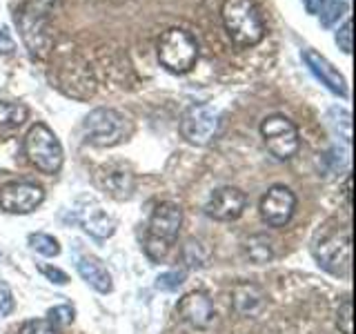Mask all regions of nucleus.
Masks as SVG:
<instances>
[{"label":"nucleus","mask_w":356,"mask_h":334,"mask_svg":"<svg viewBox=\"0 0 356 334\" xmlns=\"http://www.w3.org/2000/svg\"><path fill=\"white\" fill-rule=\"evenodd\" d=\"M220 20L238 49H250L265 38V22L252 0H225L220 7Z\"/></svg>","instance_id":"f257e3e1"},{"label":"nucleus","mask_w":356,"mask_h":334,"mask_svg":"<svg viewBox=\"0 0 356 334\" xmlns=\"http://www.w3.org/2000/svg\"><path fill=\"white\" fill-rule=\"evenodd\" d=\"M183 225V209L181 205L165 200L154 207L147 225V237H145V254L152 261H163L167 252L172 250L174 241Z\"/></svg>","instance_id":"f03ea898"},{"label":"nucleus","mask_w":356,"mask_h":334,"mask_svg":"<svg viewBox=\"0 0 356 334\" xmlns=\"http://www.w3.org/2000/svg\"><path fill=\"white\" fill-rule=\"evenodd\" d=\"M156 54L167 72L187 74L194 70L198 61V42L189 31L172 27L161 33L159 42H156Z\"/></svg>","instance_id":"7ed1b4c3"},{"label":"nucleus","mask_w":356,"mask_h":334,"mask_svg":"<svg viewBox=\"0 0 356 334\" xmlns=\"http://www.w3.org/2000/svg\"><path fill=\"white\" fill-rule=\"evenodd\" d=\"M25 154L29 163L42 174H58L63 167V145L58 136L44 125L36 122L25 136Z\"/></svg>","instance_id":"20e7f679"},{"label":"nucleus","mask_w":356,"mask_h":334,"mask_svg":"<svg viewBox=\"0 0 356 334\" xmlns=\"http://www.w3.org/2000/svg\"><path fill=\"white\" fill-rule=\"evenodd\" d=\"M83 129H85L87 141L96 145V148H114V145L127 138L129 122L116 109L98 107L85 116Z\"/></svg>","instance_id":"39448f33"},{"label":"nucleus","mask_w":356,"mask_h":334,"mask_svg":"<svg viewBox=\"0 0 356 334\" xmlns=\"http://www.w3.org/2000/svg\"><path fill=\"white\" fill-rule=\"evenodd\" d=\"M261 136L265 141V148L270 150V154L278 161L294 159L298 148H300L296 125L283 114H272V116L263 118Z\"/></svg>","instance_id":"423d86ee"},{"label":"nucleus","mask_w":356,"mask_h":334,"mask_svg":"<svg viewBox=\"0 0 356 334\" xmlns=\"http://www.w3.org/2000/svg\"><path fill=\"white\" fill-rule=\"evenodd\" d=\"M220 127V111L207 103H196L181 116V134L187 143L203 148L216 138Z\"/></svg>","instance_id":"0eeeda50"},{"label":"nucleus","mask_w":356,"mask_h":334,"mask_svg":"<svg viewBox=\"0 0 356 334\" xmlns=\"http://www.w3.org/2000/svg\"><path fill=\"white\" fill-rule=\"evenodd\" d=\"M350 252H352V237L348 228L325 232L314 243L316 261L334 274H341L343 270L350 267Z\"/></svg>","instance_id":"6e6552de"},{"label":"nucleus","mask_w":356,"mask_h":334,"mask_svg":"<svg viewBox=\"0 0 356 334\" xmlns=\"http://www.w3.org/2000/svg\"><path fill=\"white\" fill-rule=\"evenodd\" d=\"M44 200L42 187L36 183L16 181L0 187V209L7 214H31Z\"/></svg>","instance_id":"1a4fd4ad"},{"label":"nucleus","mask_w":356,"mask_h":334,"mask_svg":"<svg viewBox=\"0 0 356 334\" xmlns=\"http://www.w3.org/2000/svg\"><path fill=\"white\" fill-rule=\"evenodd\" d=\"M261 216L270 228H285L294 216L296 196L287 185H272L261 198Z\"/></svg>","instance_id":"9d476101"},{"label":"nucleus","mask_w":356,"mask_h":334,"mask_svg":"<svg viewBox=\"0 0 356 334\" xmlns=\"http://www.w3.org/2000/svg\"><path fill=\"white\" fill-rule=\"evenodd\" d=\"M56 81H58V87L67 96L74 98H89L96 92V81L92 76V70L78 58L60 63Z\"/></svg>","instance_id":"9b49d317"},{"label":"nucleus","mask_w":356,"mask_h":334,"mask_svg":"<svg viewBox=\"0 0 356 334\" xmlns=\"http://www.w3.org/2000/svg\"><path fill=\"white\" fill-rule=\"evenodd\" d=\"M176 315L194 330H207L211 323H214V317H216L214 305H211V299L205 292H200V289L187 292L181 301H178Z\"/></svg>","instance_id":"f8f14e48"},{"label":"nucleus","mask_w":356,"mask_h":334,"mask_svg":"<svg viewBox=\"0 0 356 334\" xmlns=\"http://www.w3.org/2000/svg\"><path fill=\"white\" fill-rule=\"evenodd\" d=\"M245 207H248V196L238 187H220L209 196L205 205V214L214 221H236Z\"/></svg>","instance_id":"ddd939ff"},{"label":"nucleus","mask_w":356,"mask_h":334,"mask_svg":"<svg viewBox=\"0 0 356 334\" xmlns=\"http://www.w3.org/2000/svg\"><path fill=\"white\" fill-rule=\"evenodd\" d=\"M303 61L309 67V72L314 74L332 94L348 96V83H345L343 74L325 58V56H321L316 49H303Z\"/></svg>","instance_id":"4468645a"},{"label":"nucleus","mask_w":356,"mask_h":334,"mask_svg":"<svg viewBox=\"0 0 356 334\" xmlns=\"http://www.w3.org/2000/svg\"><path fill=\"white\" fill-rule=\"evenodd\" d=\"M78 223L87 234H92L96 239H109L116 232L114 216H109L100 205H87L78 209Z\"/></svg>","instance_id":"2eb2a0df"},{"label":"nucleus","mask_w":356,"mask_h":334,"mask_svg":"<svg viewBox=\"0 0 356 334\" xmlns=\"http://www.w3.org/2000/svg\"><path fill=\"white\" fill-rule=\"evenodd\" d=\"M265 292L261 285L256 283H236L232 289V308L241 317H252L265 305Z\"/></svg>","instance_id":"dca6fc26"},{"label":"nucleus","mask_w":356,"mask_h":334,"mask_svg":"<svg viewBox=\"0 0 356 334\" xmlns=\"http://www.w3.org/2000/svg\"><path fill=\"white\" fill-rule=\"evenodd\" d=\"M76 270H78V274H81L83 281L87 285H92L100 294H109L111 287H114V283H111V274L107 272L103 261L96 259V256H89V254L81 256L76 263Z\"/></svg>","instance_id":"f3484780"},{"label":"nucleus","mask_w":356,"mask_h":334,"mask_svg":"<svg viewBox=\"0 0 356 334\" xmlns=\"http://www.w3.org/2000/svg\"><path fill=\"white\" fill-rule=\"evenodd\" d=\"M103 187L107 189V194L111 198L125 200L134 194V189H136V178L125 170H109L103 176Z\"/></svg>","instance_id":"a211bd4d"},{"label":"nucleus","mask_w":356,"mask_h":334,"mask_svg":"<svg viewBox=\"0 0 356 334\" xmlns=\"http://www.w3.org/2000/svg\"><path fill=\"white\" fill-rule=\"evenodd\" d=\"M245 252L254 263H267L274 259V241L267 234H252L245 241Z\"/></svg>","instance_id":"6ab92c4d"},{"label":"nucleus","mask_w":356,"mask_h":334,"mask_svg":"<svg viewBox=\"0 0 356 334\" xmlns=\"http://www.w3.org/2000/svg\"><path fill=\"white\" fill-rule=\"evenodd\" d=\"M29 109L22 103H11V100H0V132L16 129L27 120Z\"/></svg>","instance_id":"aec40b11"},{"label":"nucleus","mask_w":356,"mask_h":334,"mask_svg":"<svg viewBox=\"0 0 356 334\" xmlns=\"http://www.w3.org/2000/svg\"><path fill=\"white\" fill-rule=\"evenodd\" d=\"M209 248L198 239H189L185 245H183V263L187 267H192V270H200V267H205L209 263Z\"/></svg>","instance_id":"412c9836"},{"label":"nucleus","mask_w":356,"mask_h":334,"mask_svg":"<svg viewBox=\"0 0 356 334\" xmlns=\"http://www.w3.org/2000/svg\"><path fill=\"white\" fill-rule=\"evenodd\" d=\"M29 245H31V250H36L38 254L47 256V259H54V256L60 254V243L54 237H49V234H42V232L29 234Z\"/></svg>","instance_id":"4be33fe9"},{"label":"nucleus","mask_w":356,"mask_h":334,"mask_svg":"<svg viewBox=\"0 0 356 334\" xmlns=\"http://www.w3.org/2000/svg\"><path fill=\"white\" fill-rule=\"evenodd\" d=\"M18 334H60V330L49 319H29L20 326Z\"/></svg>","instance_id":"5701e85b"},{"label":"nucleus","mask_w":356,"mask_h":334,"mask_svg":"<svg viewBox=\"0 0 356 334\" xmlns=\"http://www.w3.org/2000/svg\"><path fill=\"white\" fill-rule=\"evenodd\" d=\"M345 11H348V5L343 3V0H330L327 3V9H321V22L325 27H332L334 20L341 18Z\"/></svg>","instance_id":"b1692460"},{"label":"nucleus","mask_w":356,"mask_h":334,"mask_svg":"<svg viewBox=\"0 0 356 334\" xmlns=\"http://www.w3.org/2000/svg\"><path fill=\"white\" fill-rule=\"evenodd\" d=\"M337 326L343 334H352L354 326H352V299H345L343 303L339 305L337 312Z\"/></svg>","instance_id":"393cba45"},{"label":"nucleus","mask_w":356,"mask_h":334,"mask_svg":"<svg viewBox=\"0 0 356 334\" xmlns=\"http://www.w3.org/2000/svg\"><path fill=\"white\" fill-rule=\"evenodd\" d=\"M47 319L54 326H70L74 321V308L72 305H56L47 312Z\"/></svg>","instance_id":"a878e982"},{"label":"nucleus","mask_w":356,"mask_h":334,"mask_svg":"<svg viewBox=\"0 0 356 334\" xmlns=\"http://www.w3.org/2000/svg\"><path fill=\"white\" fill-rule=\"evenodd\" d=\"M183 281H185V272L174 270V272H165L156 278V287L165 289V292H172V289H178V285H181Z\"/></svg>","instance_id":"bb28decb"},{"label":"nucleus","mask_w":356,"mask_h":334,"mask_svg":"<svg viewBox=\"0 0 356 334\" xmlns=\"http://www.w3.org/2000/svg\"><path fill=\"white\" fill-rule=\"evenodd\" d=\"M337 45H339V49L343 51V54H350L352 51V20L348 18L343 22V27H339L337 29Z\"/></svg>","instance_id":"cd10ccee"},{"label":"nucleus","mask_w":356,"mask_h":334,"mask_svg":"<svg viewBox=\"0 0 356 334\" xmlns=\"http://www.w3.org/2000/svg\"><path fill=\"white\" fill-rule=\"evenodd\" d=\"M14 310V294L5 281H0V317H7Z\"/></svg>","instance_id":"c85d7f7f"},{"label":"nucleus","mask_w":356,"mask_h":334,"mask_svg":"<svg viewBox=\"0 0 356 334\" xmlns=\"http://www.w3.org/2000/svg\"><path fill=\"white\" fill-rule=\"evenodd\" d=\"M40 272L49 278L51 283L56 285H65V283H70V276H67L63 270H58V267H51V265H42L40 267Z\"/></svg>","instance_id":"c756f323"},{"label":"nucleus","mask_w":356,"mask_h":334,"mask_svg":"<svg viewBox=\"0 0 356 334\" xmlns=\"http://www.w3.org/2000/svg\"><path fill=\"white\" fill-rule=\"evenodd\" d=\"M56 3H60V0H27L25 7L31 9V11H36V14H40V16H44Z\"/></svg>","instance_id":"7c9ffc66"},{"label":"nucleus","mask_w":356,"mask_h":334,"mask_svg":"<svg viewBox=\"0 0 356 334\" xmlns=\"http://www.w3.org/2000/svg\"><path fill=\"white\" fill-rule=\"evenodd\" d=\"M300 3H303V7H305V11L307 14H318V11L323 9V5L327 3V0H300Z\"/></svg>","instance_id":"2f4dec72"},{"label":"nucleus","mask_w":356,"mask_h":334,"mask_svg":"<svg viewBox=\"0 0 356 334\" xmlns=\"http://www.w3.org/2000/svg\"><path fill=\"white\" fill-rule=\"evenodd\" d=\"M343 192H345V200H348V207H350L352 205V176L345 178V189H343Z\"/></svg>","instance_id":"473e14b6"}]
</instances>
